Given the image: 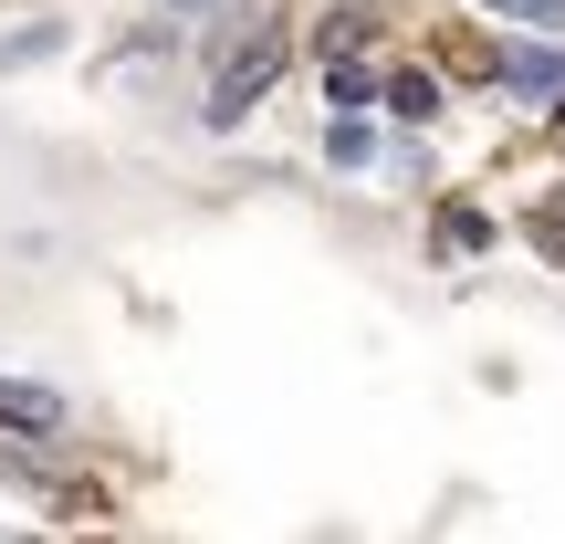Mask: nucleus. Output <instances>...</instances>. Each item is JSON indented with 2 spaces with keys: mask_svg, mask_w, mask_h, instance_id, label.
<instances>
[{
  "mask_svg": "<svg viewBox=\"0 0 565 544\" xmlns=\"http://www.w3.org/2000/svg\"><path fill=\"white\" fill-rule=\"evenodd\" d=\"M534 252L565 273V189H545V210H534Z\"/></svg>",
  "mask_w": 565,
  "mask_h": 544,
  "instance_id": "nucleus-10",
  "label": "nucleus"
},
{
  "mask_svg": "<svg viewBox=\"0 0 565 544\" xmlns=\"http://www.w3.org/2000/svg\"><path fill=\"white\" fill-rule=\"evenodd\" d=\"M503 84H524V95H565V53H555V42H534V53H503Z\"/></svg>",
  "mask_w": 565,
  "mask_h": 544,
  "instance_id": "nucleus-4",
  "label": "nucleus"
},
{
  "mask_svg": "<svg viewBox=\"0 0 565 544\" xmlns=\"http://www.w3.org/2000/svg\"><path fill=\"white\" fill-rule=\"evenodd\" d=\"M482 242H492V221H482L471 200H450V210H440V252H482Z\"/></svg>",
  "mask_w": 565,
  "mask_h": 544,
  "instance_id": "nucleus-6",
  "label": "nucleus"
},
{
  "mask_svg": "<svg viewBox=\"0 0 565 544\" xmlns=\"http://www.w3.org/2000/svg\"><path fill=\"white\" fill-rule=\"evenodd\" d=\"M429 53H440L450 84H492V74H503V53H492L482 32H461V21H450V32H429Z\"/></svg>",
  "mask_w": 565,
  "mask_h": 544,
  "instance_id": "nucleus-2",
  "label": "nucleus"
},
{
  "mask_svg": "<svg viewBox=\"0 0 565 544\" xmlns=\"http://www.w3.org/2000/svg\"><path fill=\"white\" fill-rule=\"evenodd\" d=\"M492 11H513V21H545V32H565V0H492Z\"/></svg>",
  "mask_w": 565,
  "mask_h": 544,
  "instance_id": "nucleus-11",
  "label": "nucleus"
},
{
  "mask_svg": "<svg viewBox=\"0 0 565 544\" xmlns=\"http://www.w3.org/2000/svg\"><path fill=\"white\" fill-rule=\"evenodd\" d=\"M366 32H377V21H366L356 0H345V11H324V32H315V42H324V63H335V53H356Z\"/></svg>",
  "mask_w": 565,
  "mask_h": 544,
  "instance_id": "nucleus-7",
  "label": "nucleus"
},
{
  "mask_svg": "<svg viewBox=\"0 0 565 544\" xmlns=\"http://www.w3.org/2000/svg\"><path fill=\"white\" fill-rule=\"evenodd\" d=\"M324 158H335V168H366V158H377V137L356 126V105H345V116L324 126Z\"/></svg>",
  "mask_w": 565,
  "mask_h": 544,
  "instance_id": "nucleus-5",
  "label": "nucleus"
},
{
  "mask_svg": "<svg viewBox=\"0 0 565 544\" xmlns=\"http://www.w3.org/2000/svg\"><path fill=\"white\" fill-rule=\"evenodd\" d=\"M179 11H200V0H179Z\"/></svg>",
  "mask_w": 565,
  "mask_h": 544,
  "instance_id": "nucleus-13",
  "label": "nucleus"
},
{
  "mask_svg": "<svg viewBox=\"0 0 565 544\" xmlns=\"http://www.w3.org/2000/svg\"><path fill=\"white\" fill-rule=\"evenodd\" d=\"M324 95H335V105H366V95H377V74H366L356 53H335V63H324Z\"/></svg>",
  "mask_w": 565,
  "mask_h": 544,
  "instance_id": "nucleus-9",
  "label": "nucleus"
},
{
  "mask_svg": "<svg viewBox=\"0 0 565 544\" xmlns=\"http://www.w3.org/2000/svg\"><path fill=\"white\" fill-rule=\"evenodd\" d=\"M555 137H565V95H555Z\"/></svg>",
  "mask_w": 565,
  "mask_h": 544,
  "instance_id": "nucleus-12",
  "label": "nucleus"
},
{
  "mask_svg": "<svg viewBox=\"0 0 565 544\" xmlns=\"http://www.w3.org/2000/svg\"><path fill=\"white\" fill-rule=\"evenodd\" d=\"M53 419H63V398H53V387H21V377H0V429H21V440H42Z\"/></svg>",
  "mask_w": 565,
  "mask_h": 544,
  "instance_id": "nucleus-3",
  "label": "nucleus"
},
{
  "mask_svg": "<svg viewBox=\"0 0 565 544\" xmlns=\"http://www.w3.org/2000/svg\"><path fill=\"white\" fill-rule=\"evenodd\" d=\"M282 63H294V32H282V21H252V32L231 42V63L210 74V126H242L252 105L282 84Z\"/></svg>",
  "mask_w": 565,
  "mask_h": 544,
  "instance_id": "nucleus-1",
  "label": "nucleus"
},
{
  "mask_svg": "<svg viewBox=\"0 0 565 544\" xmlns=\"http://www.w3.org/2000/svg\"><path fill=\"white\" fill-rule=\"evenodd\" d=\"M387 105H398V116H429V105H440V74H419V63L387 74Z\"/></svg>",
  "mask_w": 565,
  "mask_h": 544,
  "instance_id": "nucleus-8",
  "label": "nucleus"
}]
</instances>
